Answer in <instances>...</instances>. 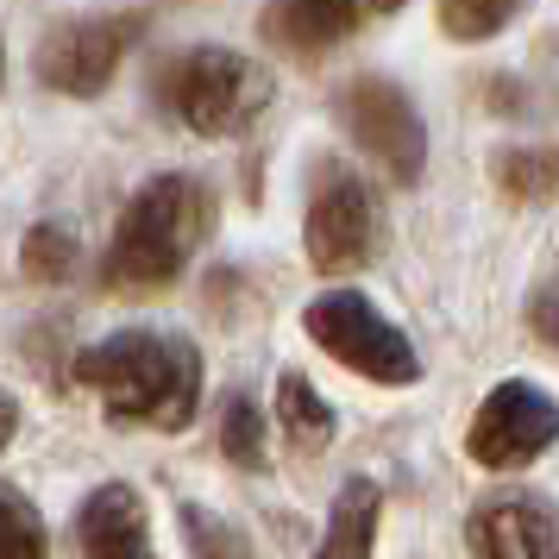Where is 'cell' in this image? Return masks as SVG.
I'll return each instance as SVG.
<instances>
[{"label": "cell", "instance_id": "cell-1", "mask_svg": "<svg viewBox=\"0 0 559 559\" xmlns=\"http://www.w3.org/2000/svg\"><path fill=\"white\" fill-rule=\"evenodd\" d=\"M76 383L102 396L120 428L182 433L202 408V353L182 333L120 328L76 353Z\"/></svg>", "mask_w": 559, "mask_h": 559}, {"label": "cell", "instance_id": "cell-2", "mask_svg": "<svg viewBox=\"0 0 559 559\" xmlns=\"http://www.w3.org/2000/svg\"><path fill=\"white\" fill-rule=\"evenodd\" d=\"M207 221H214V195L182 170L145 177L120 207V227L107 239L102 258V289L114 296H157L189 271V252L202 246Z\"/></svg>", "mask_w": 559, "mask_h": 559}, {"label": "cell", "instance_id": "cell-3", "mask_svg": "<svg viewBox=\"0 0 559 559\" xmlns=\"http://www.w3.org/2000/svg\"><path fill=\"white\" fill-rule=\"evenodd\" d=\"M152 95L195 139H239L264 120L277 88H271V70L258 57L227 51V45H189V51L157 63Z\"/></svg>", "mask_w": 559, "mask_h": 559}, {"label": "cell", "instance_id": "cell-4", "mask_svg": "<svg viewBox=\"0 0 559 559\" xmlns=\"http://www.w3.org/2000/svg\"><path fill=\"white\" fill-rule=\"evenodd\" d=\"M302 333L333 358V365H346V371L365 378V383L408 390V383L421 378V358L408 346V333L396 328L371 296H358V289H321V296L302 308Z\"/></svg>", "mask_w": 559, "mask_h": 559}, {"label": "cell", "instance_id": "cell-5", "mask_svg": "<svg viewBox=\"0 0 559 559\" xmlns=\"http://www.w3.org/2000/svg\"><path fill=\"white\" fill-rule=\"evenodd\" d=\"M383 246V214L371 182L346 164H321L308 182V214H302V252L321 277L365 271Z\"/></svg>", "mask_w": 559, "mask_h": 559}, {"label": "cell", "instance_id": "cell-6", "mask_svg": "<svg viewBox=\"0 0 559 559\" xmlns=\"http://www.w3.org/2000/svg\"><path fill=\"white\" fill-rule=\"evenodd\" d=\"M333 120H340V132H346V139H353L358 152L371 157L396 189L421 182V164H428V127H421L415 102L403 95V82H390V76L340 82V88H333Z\"/></svg>", "mask_w": 559, "mask_h": 559}, {"label": "cell", "instance_id": "cell-7", "mask_svg": "<svg viewBox=\"0 0 559 559\" xmlns=\"http://www.w3.org/2000/svg\"><path fill=\"white\" fill-rule=\"evenodd\" d=\"M559 440V403L554 390H540L528 378H503L484 390L472 433H465V453L484 472H522Z\"/></svg>", "mask_w": 559, "mask_h": 559}, {"label": "cell", "instance_id": "cell-8", "mask_svg": "<svg viewBox=\"0 0 559 559\" xmlns=\"http://www.w3.org/2000/svg\"><path fill=\"white\" fill-rule=\"evenodd\" d=\"M132 38H139V20H63L38 38V57H32V70L45 88L57 95H102L107 82L120 76V57L132 51Z\"/></svg>", "mask_w": 559, "mask_h": 559}, {"label": "cell", "instance_id": "cell-9", "mask_svg": "<svg viewBox=\"0 0 559 559\" xmlns=\"http://www.w3.org/2000/svg\"><path fill=\"white\" fill-rule=\"evenodd\" d=\"M472 559H559V515L540 490L484 497L465 522Z\"/></svg>", "mask_w": 559, "mask_h": 559}, {"label": "cell", "instance_id": "cell-10", "mask_svg": "<svg viewBox=\"0 0 559 559\" xmlns=\"http://www.w3.org/2000/svg\"><path fill=\"white\" fill-rule=\"evenodd\" d=\"M76 547H82V559H157L145 497L120 478L95 484L76 509Z\"/></svg>", "mask_w": 559, "mask_h": 559}, {"label": "cell", "instance_id": "cell-11", "mask_svg": "<svg viewBox=\"0 0 559 559\" xmlns=\"http://www.w3.org/2000/svg\"><path fill=\"white\" fill-rule=\"evenodd\" d=\"M365 20V0H271L258 13V38L283 57H328L333 45H346Z\"/></svg>", "mask_w": 559, "mask_h": 559}, {"label": "cell", "instance_id": "cell-12", "mask_svg": "<svg viewBox=\"0 0 559 559\" xmlns=\"http://www.w3.org/2000/svg\"><path fill=\"white\" fill-rule=\"evenodd\" d=\"M378 522H383V490L358 472V478H346L333 490V509H328V528H321L314 559H371L378 554Z\"/></svg>", "mask_w": 559, "mask_h": 559}, {"label": "cell", "instance_id": "cell-13", "mask_svg": "<svg viewBox=\"0 0 559 559\" xmlns=\"http://www.w3.org/2000/svg\"><path fill=\"white\" fill-rule=\"evenodd\" d=\"M490 182L515 207L554 202L559 195V145H509V152L490 157Z\"/></svg>", "mask_w": 559, "mask_h": 559}, {"label": "cell", "instance_id": "cell-14", "mask_svg": "<svg viewBox=\"0 0 559 559\" xmlns=\"http://www.w3.org/2000/svg\"><path fill=\"white\" fill-rule=\"evenodd\" d=\"M271 408H277V421H283V433H289L296 453H321V447L333 440V403L302 378V371H283L277 378V403Z\"/></svg>", "mask_w": 559, "mask_h": 559}, {"label": "cell", "instance_id": "cell-15", "mask_svg": "<svg viewBox=\"0 0 559 559\" xmlns=\"http://www.w3.org/2000/svg\"><path fill=\"white\" fill-rule=\"evenodd\" d=\"M221 459H233L239 472H264V465H271V447H264V408H258L246 390H233L227 403H221Z\"/></svg>", "mask_w": 559, "mask_h": 559}, {"label": "cell", "instance_id": "cell-16", "mask_svg": "<svg viewBox=\"0 0 559 559\" xmlns=\"http://www.w3.org/2000/svg\"><path fill=\"white\" fill-rule=\"evenodd\" d=\"M51 554V534H45V515L20 484L0 478V559H45Z\"/></svg>", "mask_w": 559, "mask_h": 559}, {"label": "cell", "instance_id": "cell-17", "mask_svg": "<svg viewBox=\"0 0 559 559\" xmlns=\"http://www.w3.org/2000/svg\"><path fill=\"white\" fill-rule=\"evenodd\" d=\"M177 528H182V540H189V559H258L246 528L227 522V515H214L207 503H182Z\"/></svg>", "mask_w": 559, "mask_h": 559}, {"label": "cell", "instance_id": "cell-18", "mask_svg": "<svg viewBox=\"0 0 559 559\" xmlns=\"http://www.w3.org/2000/svg\"><path fill=\"white\" fill-rule=\"evenodd\" d=\"M522 7H528V0H433L440 32L459 38V45H484V38H497Z\"/></svg>", "mask_w": 559, "mask_h": 559}, {"label": "cell", "instance_id": "cell-19", "mask_svg": "<svg viewBox=\"0 0 559 559\" xmlns=\"http://www.w3.org/2000/svg\"><path fill=\"white\" fill-rule=\"evenodd\" d=\"M20 264H26L32 283H70L76 277V233L57 227V221H38L20 246Z\"/></svg>", "mask_w": 559, "mask_h": 559}, {"label": "cell", "instance_id": "cell-20", "mask_svg": "<svg viewBox=\"0 0 559 559\" xmlns=\"http://www.w3.org/2000/svg\"><path fill=\"white\" fill-rule=\"evenodd\" d=\"M528 333L540 340V346H554V353H559V277L534 283V296H528Z\"/></svg>", "mask_w": 559, "mask_h": 559}, {"label": "cell", "instance_id": "cell-21", "mask_svg": "<svg viewBox=\"0 0 559 559\" xmlns=\"http://www.w3.org/2000/svg\"><path fill=\"white\" fill-rule=\"evenodd\" d=\"M20 433V396H7L0 390V453H7V440Z\"/></svg>", "mask_w": 559, "mask_h": 559}, {"label": "cell", "instance_id": "cell-22", "mask_svg": "<svg viewBox=\"0 0 559 559\" xmlns=\"http://www.w3.org/2000/svg\"><path fill=\"white\" fill-rule=\"evenodd\" d=\"M365 7H371V13H396V7H403V0H365Z\"/></svg>", "mask_w": 559, "mask_h": 559}, {"label": "cell", "instance_id": "cell-23", "mask_svg": "<svg viewBox=\"0 0 559 559\" xmlns=\"http://www.w3.org/2000/svg\"><path fill=\"white\" fill-rule=\"evenodd\" d=\"M0 82H7V45H0Z\"/></svg>", "mask_w": 559, "mask_h": 559}]
</instances>
